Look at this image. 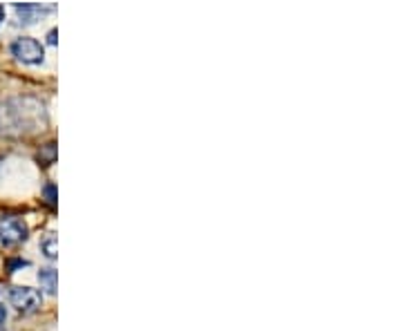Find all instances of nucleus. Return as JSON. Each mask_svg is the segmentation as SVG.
<instances>
[{"instance_id":"nucleus-2","label":"nucleus","mask_w":403,"mask_h":331,"mask_svg":"<svg viewBox=\"0 0 403 331\" xmlns=\"http://www.w3.org/2000/svg\"><path fill=\"white\" fill-rule=\"evenodd\" d=\"M9 302L18 311H36L43 302V293L32 286H13L9 291Z\"/></svg>"},{"instance_id":"nucleus-7","label":"nucleus","mask_w":403,"mask_h":331,"mask_svg":"<svg viewBox=\"0 0 403 331\" xmlns=\"http://www.w3.org/2000/svg\"><path fill=\"white\" fill-rule=\"evenodd\" d=\"M45 195H48V201H50V204H54V186L50 184V186H45Z\"/></svg>"},{"instance_id":"nucleus-4","label":"nucleus","mask_w":403,"mask_h":331,"mask_svg":"<svg viewBox=\"0 0 403 331\" xmlns=\"http://www.w3.org/2000/svg\"><path fill=\"white\" fill-rule=\"evenodd\" d=\"M56 5L52 3H16V13H18V18L21 23H34L36 18L40 16H45V13L54 11Z\"/></svg>"},{"instance_id":"nucleus-1","label":"nucleus","mask_w":403,"mask_h":331,"mask_svg":"<svg viewBox=\"0 0 403 331\" xmlns=\"http://www.w3.org/2000/svg\"><path fill=\"white\" fill-rule=\"evenodd\" d=\"M9 50L21 63H27V65H38V63H43V59H45V47H43L36 38H30V36L16 38L11 43Z\"/></svg>"},{"instance_id":"nucleus-9","label":"nucleus","mask_w":403,"mask_h":331,"mask_svg":"<svg viewBox=\"0 0 403 331\" xmlns=\"http://www.w3.org/2000/svg\"><path fill=\"white\" fill-rule=\"evenodd\" d=\"M5 318H7V309H5L3 305H0V325L5 322Z\"/></svg>"},{"instance_id":"nucleus-10","label":"nucleus","mask_w":403,"mask_h":331,"mask_svg":"<svg viewBox=\"0 0 403 331\" xmlns=\"http://www.w3.org/2000/svg\"><path fill=\"white\" fill-rule=\"evenodd\" d=\"M3 21H5V7L0 5V23H3Z\"/></svg>"},{"instance_id":"nucleus-8","label":"nucleus","mask_w":403,"mask_h":331,"mask_svg":"<svg viewBox=\"0 0 403 331\" xmlns=\"http://www.w3.org/2000/svg\"><path fill=\"white\" fill-rule=\"evenodd\" d=\"M48 43H50V45H56V30H52V32L48 34Z\"/></svg>"},{"instance_id":"nucleus-3","label":"nucleus","mask_w":403,"mask_h":331,"mask_svg":"<svg viewBox=\"0 0 403 331\" xmlns=\"http://www.w3.org/2000/svg\"><path fill=\"white\" fill-rule=\"evenodd\" d=\"M27 237V226L18 218H0V242L3 244H18Z\"/></svg>"},{"instance_id":"nucleus-5","label":"nucleus","mask_w":403,"mask_h":331,"mask_svg":"<svg viewBox=\"0 0 403 331\" xmlns=\"http://www.w3.org/2000/svg\"><path fill=\"white\" fill-rule=\"evenodd\" d=\"M56 278H59V273H56L52 267L38 271V282H40V286H43V289H45L48 293H56Z\"/></svg>"},{"instance_id":"nucleus-6","label":"nucleus","mask_w":403,"mask_h":331,"mask_svg":"<svg viewBox=\"0 0 403 331\" xmlns=\"http://www.w3.org/2000/svg\"><path fill=\"white\" fill-rule=\"evenodd\" d=\"M40 249H43V253H45L50 260H54L56 255H59V249H56V235H45L40 240Z\"/></svg>"}]
</instances>
